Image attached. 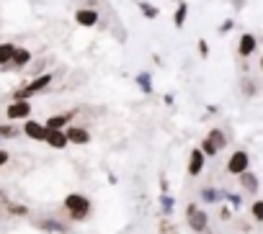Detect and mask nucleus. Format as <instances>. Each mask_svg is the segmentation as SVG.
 Returning <instances> with one entry per match:
<instances>
[{
  "instance_id": "5701e85b",
  "label": "nucleus",
  "mask_w": 263,
  "mask_h": 234,
  "mask_svg": "<svg viewBox=\"0 0 263 234\" xmlns=\"http://www.w3.org/2000/svg\"><path fill=\"white\" fill-rule=\"evenodd\" d=\"M250 214H253L255 221H263V201H255V203L250 206Z\"/></svg>"
},
{
  "instance_id": "1a4fd4ad",
  "label": "nucleus",
  "mask_w": 263,
  "mask_h": 234,
  "mask_svg": "<svg viewBox=\"0 0 263 234\" xmlns=\"http://www.w3.org/2000/svg\"><path fill=\"white\" fill-rule=\"evenodd\" d=\"M8 119L11 121H18V119H29L31 116V103L29 100H13L11 105H8Z\"/></svg>"
},
{
  "instance_id": "7c9ffc66",
  "label": "nucleus",
  "mask_w": 263,
  "mask_h": 234,
  "mask_svg": "<svg viewBox=\"0 0 263 234\" xmlns=\"http://www.w3.org/2000/svg\"><path fill=\"white\" fill-rule=\"evenodd\" d=\"M258 70H260V72H263V57H260V59H258Z\"/></svg>"
},
{
  "instance_id": "2eb2a0df",
  "label": "nucleus",
  "mask_w": 263,
  "mask_h": 234,
  "mask_svg": "<svg viewBox=\"0 0 263 234\" xmlns=\"http://www.w3.org/2000/svg\"><path fill=\"white\" fill-rule=\"evenodd\" d=\"M70 119H72V113H54L47 119V129H67Z\"/></svg>"
},
{
  "instance_id": "f257e3e1",
  "label": "nucleus",
  "mask_w": 263,
  "mask_h": 234,
  "mask_svg": "<svg viewBox=\"0 0 263 234\" xmlns=\"http://www.w3.org/2000/svg\"><path fill=\"white\" fill-rule=\"evenodd\" d=\"M52 80H54V75H52V72H42V75H36L29 85L18 88V90L13 93V98H16V100H29L31 95H36V93L47 90V88L52 85Z\"/></svg>"
},
{
  "instance_id": "393cba45",
  "label": "nucleus",
  "mask_w": 263,
  "mask_h": 234,
  "mask_svg": "<svg viewBox=\"0 0 263 234\" xmlns=\"http://www.w3.org/2000/svg\"><path fill=\"white\" fill-rule=\"evenodd\" d=\"M232 29H235V21L227 18V21H222V24L217 26V34H227V31H232Z\"/></svg>"
},
{
  "instance_id": "9b49d317",
  "label": "nucleus",
  "mask_w": 263,
  "mask_h": 234,
  "mask_svg": "<svg viewBox=\"0 0 263 234\" xmlns=\"http://www.w3.org/2000/svg\"><path fill=\"white\" fill-rule=\"evenodd\" d=\"M44 142H47L52 150H65V147L70 144L65 129H47V139H44Z\"/></svg>"
},
{
  "instance_id": "39448f33",
  "label": "nucleus",
  "mask_w": 263,
  "mask_h": 234,
  "mask_svg": "<svg viewBox=\"0 0 263 234\" xmlns=\"http://www.w3.org/2000/svg\"><path fill=\"white\" fill-rule=\"evenodd\" d=\"M255 52H258V36L250 34V31H242L240 39H237V57L240 59H250Z\"/></svg>"
},
{
  "instance_id": "412c9836",
  "label": "nucleus",
  "mask_w": 263,
  "mask_h": 234,
  "mask_svg": "<svg viewBox=\"0 0 263 234\" xmlns=\"http://www.w3.org/2000/svg\"><path fill=\"white\" fill-rule=\"evenodd\" d=\"M224 193H219V190H214V188H201V201L204 203H214V201H219Z\"/></svg>"
},
{
  "instance_id": "a211bd4d",
  "label": "nucleus",
  "mask_w": 263,
  "mask_h": 234,
  "mask_svg": "<svg viewBox=\"0 0 263 234\" xmlns=\"http://www.w3.org/2000/svg\"><path fill=\"white\" fill-rule=\"evenodd\" d=\"M16 44H11V41H3L0 44V65H11V59H13V54H16Z\"/></svg>"
},
{
  "instance_id": "f3484780",
  "label": "nucleus",
  "mask_w": 263,
  "mask_h": 234,
  "mask_svg": "<svg viewBox=\"0 0 263 234\" xmlns=\"http://www.w3.org/2000/svg\"><path fill=\"white\" fill-rule=\"evenodd\" d=\"M189 18V3H183V0H178V6H176V13H173V26L176 29H183Z\"/></svg>"
},
{
  "instance_id": "aec40b11",
  "label": "nucleus",
  "mask_w": 263,
  "mask_h": 234,
  "mask_svg": "<svg viewBox=\"0 0 263 234\" xmlns=\"http://www.w3.org/2000/svg\"><path fill=\"white\" fill-rule=\"evenodd\" d=\"M240 90H242V95L253 98V95L258 93V85H255V80H250V77H242V80H240Z\"/></svg>"
},
{
  "instance_id": "7ed1b4c3",
  "label": "nucleus",
  "mask_w": 263,
  "mask_h": 234,
  "mask_svg": "<svg viewBox=\"0 0 263 234\" xmlns=\"http://www.w3.org/2000/svg\"><path fill=\"white\" fill-rule=\"evenodd\" d=\"M227 147V134L219 129V126H214V129H209V134L204 137V142H201V152L206 155V157H214L217 152H222Z\"/></svg>"
},
{
  "instance_id": "c85d7f7f",
  "label": "nucleus",
  "mask_w": 263,
  "mask_h": 234,
  "mask_svg": "<svg viewBox=\"0 0 263 234\" xmlns=\"http://www.w3.org/2000/svg\"><path fill=\"white\" fill-rule=\"evenodd\" d=\"M3 165H8V152L0 150V167H3Z\"/></svg>"
},
{
  "instance_id": "ddd939ff",
  "label": "nucleus",
  "mask_w": 263,
  "mask_h": 234,
  "mask_svg": "<svg viewBox=\"0 0 263 234\" xmlns=\"http://www.w3.org/2000/svg\"><path fill=\"white\" fill-rule=\"evenodd\" d=\"M240 178V188L245 190V193H258V188H260V180H258V175L253 173V170H245L242 175H237Z\"/></svg>"
},
{
  "instance_id": "423d86ee",
  "label": "nucleus",
  "mask_w": 263,
  "mask_h": 234,
  "mask_svg": "<svg viewBox=\"0 0 263 234\" xmlns=\"http://www.w3.org/2000/svg\"><path fill=\"white\" fill-rule=\"evenodd\" d=\"M248 167H250V155L245 150H235L227 160V173L230 175H242Z\"/></svg>"
},
{
  "instance_id": "f03ea898",
  "label": "nucleus",
  "mask_w": 263,
  "mask_h": 234,
  "mask_svg": "<svg viewBox=\"0 0 263 234\" xmlns=\"http://www.w3.org/2000/svg\"><path fill=\"white\" fill-rule=\"evenodd\" d=\"M65 208H67V214H70L75 221H83V219H88V214H90V201H88V196H83V193H70V196L65 198Z\"/></svg>"
},
{
  "instance_id": "4be33fe9",
  "label": "nucleus",
  "mask_w": 263,
  "mask_h": 234,
  "mask_svg": "<svg viewBox=\"0 0 263 234\" xmlns=\"http://www.w3.org/2000/svg\"><path fill=\"white\" fill-rule=\"evenodd\" d=\"M39 226H42L44 231H67L65 224H60V221H39Z\"/></svg>"
},
{
  "instance_id": "dca6fc26",
  "label": "nucleus",
  "mask_w": 263,
  "mask_h": 234,
  "mask_svg": "<svg viewBox=\"0 0 263 234\" xmlns=\"http://www.w3.org/2000/svg\"><path fill=\"white\" fill-rule=\"evenodd\" d=\"M137 8H140L142 18H147V21H155V18L160 16V8H158L155 3H150V0H140V3H137Z\"/></svg>"
},
{
  "instance_id": "2f4dec72",
  "label": "nucleus",
  "mask_w": 263,
  "mask_h": 234,
  "mask_svg": "<svg viewBox=\"0 0 263 234\" xmlns=\"http://www.w3.org/2000/svg\"><path fill=\"white\" fill-rule=\"evenodd\" d=\"M0 198H3V193H0Z\"/></svg>"
},
{
  "instance_id": "9d476101",
  "label": "nucleus",
  "mask_w": 263,
  "mask_h": 234,
  "mask_svg": "<svg viewBox=\"0 0 263 234\" xmlns=\"http://www.w3.org/2000/svg\"><path fill=\"white\" fill-rule=\"evenodd\" d=\"M24 134H26L29 139H34V142H44V139H47V124H39V121H34V119H26Z\"/></svg>"
},
{
  "instance_id": "cd10ccee",
  "label": "nucleus",
  "mask_w": 263,
  "mask_h": 234,
  "mask_svg": "<svg viewBox=\"0 0 263 234\" xmlns=\"http://www.w3.org/2000/svg\"><path fill=\"white\" fill-rule=\"evenodd\" d=\"M163 206H165L163 211H165V214H171V211H173V198H171V196H163Z\"/></svg>"
},
{
  "instance_id": "6e6552de",
  "label": "nucleus",
  "mask_w": 263,
  "mask_h": 234,
  "mask_svg": "<svg viewBox=\"0 0 263 234\" xmlns=\"http://www.w3.org/2000/svg\"><path fill=\"white\" fill-rule=\"evenodd\" d=\"M204 165H206V155L201 152V147H194V150L189 152V175H191V178L201 175V173H204Z\"/></svg>"
},
{
  "instance_id": "20e7f679",
  "label": "nucleus",
  "mask_w": 263,
  "mask_h": 234,
  "mask_svg": "<svg viewBox=\"0 0 263 234\" xmlns=\"http://www.w3.org/2000/svg\"><path fill=\"white\" fill-rule=\"evenodd\" d=\"M186 224H189V229H194V231H206V229H209L206 208H201V206H196V203H189V206H186Z\"/></svg>"
},
{
  "instance_id": "a878e982",
  "label": "nucleus",
  "mask_w": 263,
  "mask_h": 234,
  "mask_svg": "<svg viewBox=\"0 0 263 234\" xmlns=\"http://www.w3.org/2000/svg\"><path fill=\"white\" fill-rule=\"evenodd\" d=\"M196 49H199V57H204V59L209 57V44H206V39H199V41H196Z\"/></svg>"
},
{
  "instance_id": "6ab92c4d",
  "label": "nucleus",
  "mask_w": 263,
  "mask_h": 234,
  "mask_svg": "<svg viewBox=\"0 0 263 234\" xmlns=\"http://www.w3.org/2000/svg\"><path fill=\"white\" fill-rule=\"evenodd\" d=\"M135 82H137V88H140L145 95L153 93V75H150V72H140V75L135 77Z\"/></svg>"
},
{
  "instance_id": "0eeeda50",
  "label": "nucleus",
  "mask_w": 263,
  "mask_h": 234,
  "mask_svg": "<svg viewBox=\"0 0 263 234\" xmlns=\"http://www.w3.org/2000/svg\"><path fill=\"white\" fill-rule=\"evenodd\" d=\"M98 21H101V13L96 11V8H78L75 11V24L78 26H83V29H93V26H98Z\"/></svg>"
},
{
  "instance_id": "bb28decb",
  "label": "nucleus",
  "mask_w": 263,
  "mask_h": 234,
  "mask_svg": "<svg viewBox=\"0 0 263 234\" xmlns=\"http://www.w3.org/2000/svg\"><path fill=\"white\" fill-rule=\"evenodd\" d=\"M8 211H11V214H18V216H24V214H26V206H18V203H8Z\"/></svg>"
},
{
  "instance_id": "b1692460",
  "label": "nucleus",
  "mask_w": 263,
  "mask_h": 234,
  "mask_svg": "<svg viewBox=\"0 0 263 234\" xmlns=\"http://www.w3.org/2000/svg\"><path fill=\"white\" fill-rule=\"evenodd\" d=\"M0 137H3V139H13V137H18V129L16 126H0Z\"/></svg>"
},
{
  "instance_id": "4468645a",
  "label": "nucleus",
  "mask_w": 263,
  "mask_h": 234,
  "mask_svg": "<svg viewBox=\"0 0 263 234\" xmlns=\"http://www.w3.org/2000/svg\"><path fill=\"white\" fill-rule=\"evenodd\" d=\"M31 59H34V54H31L26 47H18V49H16V54H13V59H11V67H16V70L29 67V65H31Z\"/></svg>"
},
{
  "instance_id": "f8f14e48",
  "label": "nucleus",
  "mask_w": 263,
  "mask_h": 234,
  "mask_svg": "<svg viewBox=\"0 0 263 234\" xmlns=\"http://www.w3.org/2000/svg\"><path fill=\"white\" fill-rule=\"evenodd\" d=\"M65 132H67V139H70V144H78V147H83V144H88V142H90V132H88L85 126H67Z\"/></svg>"
},
{
  "instance_id": "c756f323",
  "label": "nucleus",
  "mask_w": 263,
  "mask_h": 234,
  "mask_svg": "<svg viewBox=\"0 0 263 234\" xmlns=\"http://www.w3.org/2000/svg\"><path fill=\"white\" fill-rule=\"evenodd\" d=\"M219 216H222V219H224V221H227V219H232V211H230V208H227V206H224V208H222V211H219Z\"/></svg>"
}]
</instances>
